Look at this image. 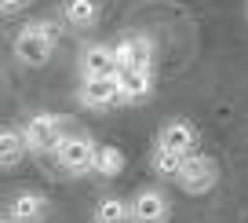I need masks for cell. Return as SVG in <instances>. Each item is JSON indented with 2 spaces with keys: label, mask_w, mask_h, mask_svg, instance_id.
I'll return each mask as SVG.
<instances>
[{
  "label": "cell",
  "mask_w": 248,
  "mask_h": 223,
  "mask_svg": "<svg viewBox=\"0 0 248 223\" xmlns=\"http://www.w3.org/2000/svg\"><path fill=\"white\" fill-rule=\"evenodd\" d=\"M95 157H99V143H95L92 136H84V132H70V136L55 146L51 165H55V172L77 179V176L95 172Z\"/></svg>",
  "instance_id": "obj_1"
},
{
  "label": "cell",
  "mask_w": 248,
  "mask_h": 223,
  "mask_svg": "<svg viewBox=\"0 0 248 223\" xmlns=\"http://www.w3.org/2000/svg\"><path fill=\"white\" fill-rule=\"evenodd\" d=\"M11 51L22 66H44L55 55V30L47 22H26L18 26L15 40H11Z\"/></svg>",
  "instance_id": "obj_2"
},
{
  "label": "cell",
  "mask_w": 248,
  "mask_h": 223,
  "mask_svg": "<svg viewBox=\"0 0 248 223\" xmlns=\"http://www.w3.org/2000/svg\"><path fill=\"white\" fill-rule=\"evenodd\" d=\"M66 128H70V117L51 114V110H40V114L26 117V124H22L26 143H30L33 154H55V146L70 136Z\"/></svg>",
  "instance_id": "obj_3"
},
{
  "label": "cell",
  "mask_w": 248,
  "mask_h": 223,
  "mask_svg": "<svg viewBox=\"0 0 248 223\" xmlns=\"http://www.w3.org/2000/svg\"><path fill=\"white\" fill-rule=\"evenodd\" d=\"M175 183H179V190L183 194H208V190H216V183H219V165H216V157H208V154H186V161H183V169H179V176H175Z\"/></svg>",
  "instance_id": "obj_4"
},
{
  "label": "cell",
  "mask_w": 248,
  "mask_h": 223,
  "mask_svg": "<svg viewBox=\"0 0 248 223\" xmlns=\"http://www.w3.org/2000/svg\"><path fill=\"white\" fill-rule=\"evenodd\" d=\"M77 103L84 110H92V114H106V110H113V106H124L121 77H92V81H80Z\"/></svg>",
  "instance_id": "obj_5"
},
{
  "label": "cell",
  "mask_w": 248,
  "mask_h": 223,
  "mask_svg": "<svg viewBox=\"0 0 248 223\" xmlns=\"http://www.w3.org/2000/svg\"><path fill=\"white\" fill-rule=\"evenodd\" d=\"M77 69H80V81L117 77V73H121L117 48H109V44H84V48L77 51Z\"/></svg>",
  "instance_id": "obj_6"
},
{
  "label": "cell",
  "mask_w": 248,
  "mask_h": 223,
  "mask_svg": "<svg viewBox=\"0 0 248 223\" xmlns=\"http://www.w3.org/2000/svg\"><path fill=\"white\" fill-rule=\"evenodd\" d=\"M128 205H132V223H168V216H171L168 194L157 190V187L135 190L132 198H128Z\"/></svg>",
  "instance_id": "obj_7"
},
{
  "label": "cell",
  "mask_w": 248,
  "mask_h": 223,
  "mask_svg": "<svg viewBox=\"0 0 248 223\" xmlns=\"http://www.w3.org/2000/svg\"><path fill=\"white\" fill-rule=\"evenodd\" d=\"M154 146H164V150H175V154H194L197 150V124L190 117H171V121L161 124Z\"/></svg>",
  "instance_id": "obj_8"
},
{
  "label": "cell",
  "mask_w": 248,
  "mask_h": 223,
  "mask_svg": "<svg viewBox=\"0 0 248 223\" xmlns=\"http://www.w3.org/2000/svg\"><path fill=\"white\" fill-rule=\"evenodd\" d=\"M121 92H124V106L132 103H146L154 95V66H121Z\"/></svg>",
  "instance_id": "obj_9"
},
{
  "label": "cell",
  "mask_w": 248,
  "mask_h": 223,
  "mask_svg": "<svg viewBox=\"0 0 248 223\" xmlns=\"http://www.w3.org/2000/svg\"><path fill=\"white\" fill-rule=\"evenodd\" d=\"M47 212H51V201L44 198V194H15V198L8 201V223H44Z\"/></svg>",
  "instance_id": "obj_10"
},
{
  "label": "cell",
  "mask_w": 248,
  "mask_h": 223,
  "mask_svg": "<svg viewBox=\"0 0 248 223\" xmlns=\"http://www.w3.org/2000/svg\"><path fill=\"white\" fill-rule=\"evenodd\" d=\"M121 66H154V40L150 37H124L117 44Z\"/></svg>",
  "instance_id": "obj_11"
},
{
  "label": "cell",
  "mask_w": 248,
  "mask_h": 223,
  "mask_svg": "<svg viewBox=\"0 0 248 223\" xmlns=\"http://www.w3.org/2000/svg\"><path fill=\"white\" fill-rule=\"evenodd\" d=\"M62 22L70 26V30H92L99 22V4L95 0H66L62 4Z\"/></svg>",
  "instance_id": "obj_12"
},
{
  "label": "cell",
  "mask_w": 248,
  "mask_h": 223,
  "mask_svg": "<svg viewBox=\"0 0 248 223\" xmlns=\"http://www.w3.org/2000/svg\"><path fill=\"white\" fill-rule=\"evenodd\" d=\"M92 223H132V205L117 194H102L92 208Z\"/></svg>",
  "instance_id": "obj_13"
},
{
  "label": "cell",
  "mask_w": 248,
  "mask_h": 223,
  "mask_svg": "<svg viewBox=\"0 0 248 223\" xmlns=\"http://www.w3.org/2000/svg\"><path fill=\"white\" fill-rule=\"evenodd\" d=\"M30 154V143H26V132L22 128H4V136H0V165L4 169H18V161Z\"/></svg>",
  "instance_id": "obj_14"
},
{
  "label": "cell",
  "mask_w": 248,
  "mask_h": 223,
  "mask_svg": "<svg viewBox=\"0 0 248 223\" xmlns=\"http://www.w3.org/2000/svg\"><path fill=\"white\" fill-rule=\"evenodd\" d=\"M124 172V150L113 143H99V157H95V176L99 179H117Z\"/></svg>",
  "instance_id": "obj_15"
},
{
  "label": "cell",
  "mask_w": 248,
  "mask_h": 223,
  "mask_svg": "<svg viewBox=\"0 0 248 223\" xmlns=\"http://www.w3.org/2000/svg\"><path fill=\"white\" fill-rule=\"evenodd\" d=\"M183 161H186L183 154H175V150H164V146H154V150H150V169H154L161 179H175L179 169H183Z\"/></svg>",
  "instance_id": "obj_16"
},
{
  "label": "cell",
  "mask_w": 248,
  "mask_h": 223,
  "mask_svg": "<svg viewBox=\"0 0 248 223\" xmlns=\"http://www.w3.org/2000/svg\"><path fill=\"white\" fill-rule=\"evenodd\" d=\"M22 4H30V0H0V8L8 11V15H15V11L22 8Z\"/></svg>",
  "instance_id": "obj_17"
},
{
  "label": "cell",
  "mask_w": 248,
  "mask_h": 223,
  "mask_svg": "<svg viewBox=\"0 0 248 223\" xmlns=\"http://www.w3.org/2000/svg\"><path fill=\"white\" fill-rule=\"evenodd\" d=\"M245 15H248V8H245Z\"/></svg>",
  "instance_id": "obj_18"
}]
</instances>
